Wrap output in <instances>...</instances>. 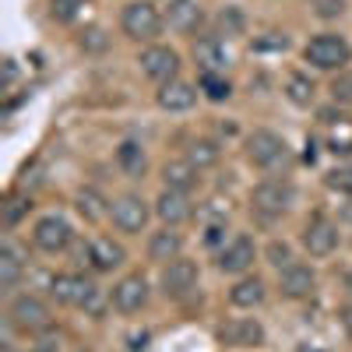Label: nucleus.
I'll list each match as a JSON object with an SVG mask.
<instances>
[{"label": "nucleus", "instance_id": "nucleus-25", "mask_svg": "<svg viewBox=\"0 0 352 352\" xmlns=\"http://www.w3.org/2000/svg\"><path fill=\"white\" fill-rule=\"evenodd\" d=\"M116 162H120V169L127 176H141L144 166H148V159H144V148L138 141H124L120 148H116Z\"/></svg>", "mask_w": 352, "mask_h": 352}, {"label": "nucleus", "instance_id": "nucleus-11", "mask_svg": "<svg viewBox=\"0 0 352 352\" xmlns=\"http://www.w3.org/2000/svg\"><path fill=\"white\" fill-rule=\"evenodd\" d=\"M278 289H282L285 300H307V296H314V289H317V275H314L310 264L292 261V264H285V268L278 272Z\"/></svg>", "mask_w": 352, "mask_h": 352}, {"label": "nucleus", "instance_id": "nucleus-2", "mask_svg": "<svg viewBox=\"0 0 352 352\" xmlns=\"http://www.w3.org/2000/svg\"><path fill=\"white\" fill-rule=\"evenodd\" d=\"M8 320H11L14 331L36 335V331L50 328V307L39 296H32V292H21V296H14L11 307H8Z\"/></svg>", "mask_w": 352, "mask_h": 352}, {"label": "nucleus", "instance_id": "nucleus-41", "mask_svg": "<svg viewBox=\"0 0 352 352\" xmlns=\"http://www.w3.org/2000/svg\"><path fill=\"white\" fill-rule=\"evenodd\" d=\"M296 352H328V349H320V345H300Z\"/></svg>", "mask_w": 352, "mask_h": 352}, {"label": "nucleus", "instance_id": "nucleus-18", "mask_svg": "<svg viewBox=\"0 0 352 352\" xmlns=\"http://www.w3.org/2000/svg\"><path fill=\"white\" fill-rule=\"evenodd\" d=\"M155 99H159V106L169 109V113H187V109H194V102H197V88L176 78V81H169V85L159 88Z\"/></svg>", "mask_w": 352, "mask_h": 352}, {"label": "nucleus", "instance_id": "nucleus-34", "mask_svg": "<svg viewBox=\"0 0 352 352\" xmlns=\"http://www.w3.org/2000/svg\"><path fill=\"white\" fill-rule=\"evenodd\" d=\"M50 4H53V14L60 18V21H71V18L88 4V0H50Z\"/></svg>", "mask_w": 352, "mask_h": 352}, {"label": "nucleus", "instance_id": "nucleus-36", "mask_svg": "<svg viewBox=\"0 0 352 352\" xmlns=\"http://www.w3.org/2000/svg\"><path fill=\"white\" fill-rule=\"evenodd\" d=\"M268 257H272V264H275L278 272L285 268V264H292V254H289L285 243H272V247H268Z\"/></svg>", "mask_w": 352, "mask_h": 352}, {"label": "nucleus", "instance_id": "nucleus-8", "mask_svg": "<svg viewBox=\"0 0 352 352\" xmlns=\"http://www.w3.org/2000/svg\"><path fill=\"white\" fill-rule=\"evenodd\" d=\"M32 240H36V247L46 250V254H60V250L71 247L74 232H71V222H67L64 215H43V219L36 222V229H32Z\"/></svg>", "mask_w": 352, "mask_h": 352}, {"label": "nucleus", "instance_id": "nucleus-22", "mask_svg": "<svg viewBox=\"0 0 352 352\" xmlns=\"http://www.w3.org/2000/svg\"><path fill=\"white\" fill-rule=\"evenodd\" d=\"M197 166L190 162V159H169L166 166H162V180H166V187L169 190H190L194 184H197Z\"/></svg>", "mask_w": 352, "mask_h": 352}, {"label": "nucleus", "instance_id": "nucleus-37", "mask_svg": "<svg viewBox=\"0 0 352 352\" xmlns=\"http://www.w3.org/2000/svg\"><path fill=\"white\" fill-rule=\"evenodd\" d=\"M25 208H32V204H28V201H11V204H8V215H4V222H8V226H14V222L21 219V212H25Z\"/></svg>", "mask_w": 352, "mask_h": 352}, {"label": "nucleus", "instance_id": "nucleus-39", "mask_svg": "<svg viewBox=\"0 0 352 352\" xmlns=\"http://www.w3.org/2000/svg\"><path fill=\"white\" fill-rule=\"evenodd\" d=\"M53 345H60V338H53V335H50V338H43V342H39V349H36V352H53Z\"/></svg>", "mask_w": 352, "mask_h": 352}, {"label": "nucleus", "instance_id": "nucleus-16", "mask_svg": "<svg viewBox=\"0 0 352 352\" xmlns=\"http://www.w3.org/2000/svg\"><path fill=\"white\" fill-rule=\"evenodd\" d=\"M162 18L169 21L173 32H194V28L201 25V18H204V11H201L197 0H169Z\"/></svg>", "mask_w": 352, "mask_h": 352}, {"label": "nucleus", "instance_id": "nucleus-23", "mask_svg": "<svg viewBox=\"0 0 352 352\" xmlns=\"http://www.w3.org/2000/svg\"><path fill=\"white\" fill-rule=\"evenodd\" d=\"M229 303H232V307H240V310H250V307L264 303V282H261L257 275L240 278L236 285L229 289Z\"/></svg>", "mask_w": 352, "mask_h": 352}, {"label": "nucleus", "instance_id": "nucleus-27", "mask_svg": "<svg viewBox=\"0 0 352 352\" xmlns=\"http://www.w3.org/2000/svg\"><path fill=\"white\" fill-rule=\"evenodd\" d=\"M219 155H222V152H219V144H215V141H204V138H201V141H194L190 148H187V159H190L197 169L215 166V162H219Z\"/></svg>", "mask_w": 352, "mask_h": 352}, {"label": "nucleus", "instance_id": "nucleus-12", "mask_svg": "<svg viewBox=\"0 0 352 352\" xmlns=\"http://www.w3.org/2000/svg\"><path fill=\"white\" fill-rule=\"evenodd\" d=\"M303 247L310 257H328L338 247V226L324 215H314L303 229Z\"/></svg>", "mask_w": 352, "mask_h": 352}, {"label": "nucleus", "instance_id": "nucleus-30", "mask_svg": "<svg viewBox=\"0 0 352 352\" xmlns=\"http://www.w3.org/2000/svg\"><path fill=\"white\" fill-rule=\"evenodd\" d=\"M331 99L338 106H352V71H338L331 81Z\"/></svg>", "mask_w": 352, "mask_h": 352}, {"label": "nucleus", "instance_id": "nucleus-31", "mask_svg": "<svg viewBox=\"0 0 352 352\" xmlns=\"http://www.w3.org/2000/svg\"><path fill=\"white\" fill-rule=\"evenodd\" d=\"M310 8L320 21H335L345 14V0H310Z\"/></svg>", "mask_w": 352, "mask_h": 352}, {"label": "nucleus", "instance_id": "nucleus-7", "mask_svg": "<svg viewBox=\"0 0 352 352\" xmlns=\"http://www.w3.org/2000/svg\"><path fill=\"white\" fill-rule=\"evenodd\" d=\"M113 226L127 232V236H134V232H141L144 226H148V201L138 197V194H124L113 201V212H109Z\"/></svg>", "mask_w": 352, "mask_h": 352}, {"label": "nucleus", "instance_id": "nucleus-43", "mask_svg": "<svg viewBox=\"0 0 352 352\" xmlns=\"http://www.w3.org/2000/svg\"><path fill=\"white\" fill-rule=\"evenodd\" d=\"M0 352H18V349H14L11 342H4V345H0Z\"/></svg>", "mask_w": 352, "mask_h": 352}, {"label": "nucleus", "instance_id": "nucleus-32", "mask_svg": "<svg viewBox=\"0 0 352 352\" xmlns=\"http://www.w3.org/2000/svg\"><path fill=\"white\" fill-rule=\"evenodd\" d=\"M328 187L331 190H342V194H352V166H338L328 173Z\"/></svg>", "mask_w": 352, "mask_h": 352}, {"label": "nucleus", "instance_id": "nucleus-33", "mask_svg": "<svg viewBox=\"0 0 352 352\" xmlns=\"http://www.w3.org/2000/svg\"><path fill=\"white\" fill-rule=\"evenodd\" d=\"M219 28H222L226 36H236L240 28H243V14H240L236 8H226V11L219 14Z\"/></svg>", "mask_w": 352, "mask_h": 352}, {"label": "nucleus", "instance_id": "nucleus-19", "mask_svg": "<svg viewBox=\"0 0 352 352\" xmlns=\"http://www.w3.org/2000/svg\"><path fill=\"white\" fill-rule=\"evenodd\" d=\"M124 257H127L124 247L113 243L109 236H96L92 243H88V264H92L96 272H113V268H120Z\"/></svg>", "mask_w": 352, "mask_h": 352}, {"label": "nucleus", "instance_id": "nucleus-10", "mask_svg": "<svg viewBox=\"0 0 352 352\" xmlns=\"http://www.w3.org/2000/svg\"><path fill=\"white\" fill-rule=\"evenodd\" d=\"M50 292L56 303L64 307H88L96 300V282L85 278V275H56L50 282Z\"/></svg>", "mask_w": 352, "mask_h": 352}, {"label": "nucleus", "instance_id": "nucleus-24", "mask_svg": "<svg viewBox=\"0 0 352 352\" xmlns=\"http://www.w3.org/2000/svg\"><path fill=\"white\" fill-rule=\"evenodd\" d=\"M222 338L229 345H257L264 338V328L257 324V320H232V324L222 328Z\"/></svg>", "mask_w": 352, "mask_h": 352}, {"label": "nucleus", "instance_id": "nucleus-1", "mask_svg": "<svg viewBox=\"0 0 352 352\" xmlns=\"http://www.w3.org/2000/svg\"><path fill=\"white\" fill-rule=\"evenodd\" d=\"M307 64H314L317 71H342L352 60V46L338 36V32H320L307 43L303 50Z\"/></svg>", "mask_w": 352, "mask_h": 352}, {"label": "nucleus", "instance_id": "nucleus-42", "mask_svg": "<svg viewBox=\"0 0 352 352\" xmlns=\"http://www.w3.org/2000/svg\"><path fill=\"white\" fill-rule=\"evenodd\" d=\"M345 292H349V300H352V272L345 275Z\"/></svg>", "mask_w": 352, "mask_h": 352}, {"label": "nucleus", "instance_id": "nucleus-28", "mask_svg": "<svg viewBox=\"0 0 352 352\" xmlns=\"http://www.w3.org/2000/svg\"><path fill=\"white\" fill-rule=\"evenodd\" d=\"M285 96L296 102V106H310V102H314V81H310L307 74H292V78L285 81Z\"/></svg>", "mask_w": 352, "mask_h": 352}, {"label": "nucleus", "instance_id": "nucleus-17", "mask_svg": "<svg viewBox=\"0 0 352 352\" xmlns=\"http://www.w3.org/2000/svg\"><path fill=\"white\" fill-rule=\"evenodd\" d=\"M194 60L201 64V71H204V74H222V71H226V64H229V53H226L222 39L204 36V39H197V43H194Z\"/></svg>", "mask_w": 352, "mask_h": 352}, {"label": "nucleus", "instance_id": "nucleus-35", "mask_svg": "<svg viewBox=\"0 0 352 352\" xmlns=\"http://www.w3.org/2000/svg\"><path fill=\"white\" fill-rule=\"evenodd\" d=\"M81 50H88V53H99V50H106V32H102V28H92V32H85Z\"/></svg>", "mask_w": 352, "mask_h": 352}, {"label": "nucleus", "instance_id": "nucleus-3", "mask_svg": "<svg viewBox=\"0 0 352 352\" xmlns=\"http://www.w3.org/2000/svg\"><path fill=\"white\" fill-rule=\"evenodd\" d=\"M162 14L155 11V4L152 0H134V4H127L124 8V14H120V28H124V36H131V39H155L159 32H162Z\"/></svg>", "mask_w": 352, "mask_h": 352}, {"label": "nucleus", "instance_id": "nucleus-21", "mask_svg": "<svg viewBox=\"0 0 352 352\" xmlns=\"http://www.w3.org/2000/svg\"><path fill=\"white\" fill-rule=\"evenodd\" d=\"M21 272H25V257H21V250H18L11 240H4V243H0V289L11 292V289L18 285Z\"/></svg>", "mask_w": 352, "mask_h": 352}, {"label": "nucleus", "instance_id": "nucleus-29", "mask_svg": "<svg viewBox=\"0 0 352 352\" xmlns=\"http://www.w3.org/2000/svg\"><path fill=\"white\" fill-rule=\"evenodd\" d=\"M201 92L208 96L212 102H226L232 96V85L222 74H201Z\"/></svg>", "mask_w": 352, "mask_h": 352}, {"label": "nucleus", "instance_id": "nucleus-15", "mask_svg": "<svg viewBox=\"0 0 352 352\" xmlns=\"http://www.w3.org/2000/svg\"><path fill=\"white\" fill-rule=\"evenodd\" d=\"M190 212H194V208H190V197H187L184 190H169V187H166V190L159 194V201H155V215H159L166 226H173V229L180 226V222H187Z\"/></svg>", "mask_w": 352, "mask_h": 352}, {"label": "nucleus", "instance_id": "nucleus-26", "mask_svg": "<svg viewBox=\"0 0 352 352\" xmlns=\"http://www.w3.org/2000/svg\"><path fill=\"white\" fill-rule=\"evenodd\" d=\"M78 212L88 219V222H99V219H106L113 208H106V201L99 197V190H92V187H85L81 194H78Z\"/></svg>", "mask_w": 352, "mask_h": 352}, {"label": "nucleus", "instance_id": "nucleus-20", "mask_svg": "<svg viewBox=\"0 0 352 352\" xmlns=\"http://www.w3.org/2000/svg\"><path fill=\"white\" fill-rule=\"evenodd\" d=\"M180 254H184V236H180V232H176L173 226L152 232V240H148V257H152L155 264H169V261L180 257Z\"/></svg>", "mask_w": 352, "mask_h": 352}, {"label": "nucleus", "instance_id": "nucleus-40", "mask_svg": "<svg viewBox=\"0 0 352 352\" xmlns=\"http://www.w3.org/2000/svg\"><path fill=\"white\" fill-rule=\"evenodd\" d=\"M4 71H8V85H11V81L18 78V67H14V60H8V64H4Z\"/></svg>", "mask_w": 352, "mask_h": 352}, {"label": "nucleus", "instance_id": "nucleus-38", "mask_svg": "<svg viewBox=\"0 0 352 352\" xmlns=\"http://www.w3.org/2000/svg\"><path fill=\"white\" fill-rule=\"evenodd\" d=\"M204 240H208V243H219L222 240V226L215 222V226H208V232H204Z\"/></svg>", "mask_w": 352, "mask_h": 352}, {"label": "nucleus", "instance_id": "nucleus-5", "mask_svg": "<svg viewBox=\"0 0 352 352\" xmlns=\"http://www.w3.org/2000/svg\"><path fill=\"white\" fill-rule=\"evenodd\" d=\"M197 289V264L187 257H176L169 264H162V292L169 300H187Z\"/></svg>", "mask_w": 352, "mask_h": 352}, {"label": "nucleus", "instance_id": "nucleus-4", "mask_svg": "<svg viewBox=\"0 0 352 352\" xmlns=\"http://www.w3.org/2000/svg\"><path fill=\"white\" fill-rule=\"evenodd\" d=\"M247 159L257 169H275V166H282L289 159V144L275 131H254L247 138Z\"/></svg>", "mask_w": 352, "mask_h": 352}, {"label": "nucleus", "instance_id": "nucleus-13", "mask_svg": "<svg viewBox=\"0 0 352 352\" xmlns=\"http://www.w3.org/2000/svg\"><path fill=\"white\" fill-rule=\"evenodd\" d=\"M144 303H148V282H144V275H127L113 285V307L120 314H138Z\"/></svg>", "mask_w": 352, "mask_h": 352}, {"label": "nucleus", "instance_id": "nucleus-9", "mask_svg": "<svg viewBox=\"0 0 352 352\" xmlns=\"http://www.w3.org/2000/svg\"><path fill=\"white\" fill-rule=\"evenodd\" d=\"M250 204L261 215H282L292 204V184L289 180H264L250 190Z\"/></svg>", "mask_w": 352, "mask_h": 352}, {"label": "nucleus", "instance_id": "nucleus-44", "mask_svg": "<svg viewBox=\"0 0 352 352\" xmlns=\"http://www.w3.org/2000/svg\"><path fill=\"white\" fill-rule=\"evenodd\" d=\"M74 352H88V349H74Z\"/></svg>", "mask_w": 352, "mask_h": 352}, {"label": "nucleus", "instance_id": "nucleus-14", "mask_svg": "<svg viewBox=\"0 0 352 352\" xmlns=\"http://www.w3.org/2000/svg\"><path fill=\"white\" fill-rule=\"evenodd\" d=\"M254 261H257V243L250 236H236L222 254H219V268L226 275H243L254 268Z\"/></svg>", "mask_w": 352, "mask_h": 352}, {"label": "nucleus", "instance_id": "nucleus-6", "mask_svg": "<svg viewBox=\"0 0 352 352\" xmlns=\"http://www.w3.org/2000/svg\"><path fill=\"white\" fill-rule=\"evenodd\" d=\"M138 64H141L144 78H152L159 85H169V81H176V74H180V53L169 50V46H148L138 56Z\"/></svg>", "mask_w": 352, "mask_h": 352}]
</instances>
